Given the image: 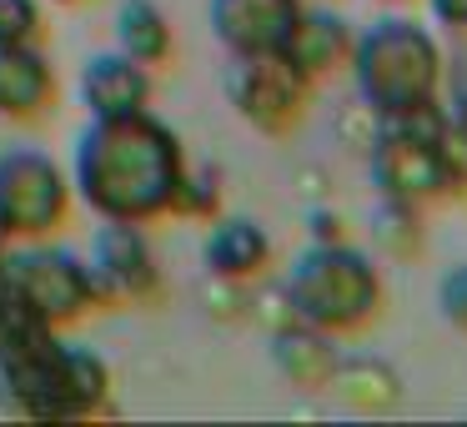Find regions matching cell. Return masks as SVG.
Returning <instances> with one entry per match:
<instances>
[{"label": "cell", "instance_id": "6da1fadb", "mask_svg": "<svg viewBox=\"0 0 467 427\" xmlns=\"http://www.w3.org/2000/svg\"><path fill=\"white\" fill-rule=\"evenodd\" d=\"M76 192L101 222H156L176 212V196L186 182V156L171 126H161L151 111L106 116L91 121L76 141Z\"/></svg>", "mask_w": 467, "mask_h": 427}, {"label": "cell", "instance_id": "7a4b0ae2", "mask_svg": "<svg viewBox=\"0 0 467 427\" xmlns=\"http://www.w3.org/2000/svg\"><path fill=\"white\" fill-rule=\"evenodd\" d=\"M352 81L357 96L367 101L372 116L412 111V106L437 101L442 91V46L432 41V31L402 16H387L372 31L352 36Z\"/></svg>", "mask_w": 467, "mask_h": 427}, {"label": "cell", "instance_id": "3957f363", "mask_svg": "<svg viewBox=\"0 0 467 427\" xmlns=\"http://www.w3.org/2000/svg\"><path fill=\"white\" fill-rule=\"evenodd\" d=\"M286 302L292 317L327 337L362 332L377 312H382V276H377L372 256L357 252L347 242H312L292 262L286 276Z\"/></svg>", "mask_w": 467, "mask_h": 427}, {"label": "cell", "instance_id": "277c9868", "mask_svg": "<svg viewBox=\"0 0 467 427\" xmlns=\"http://www.w3.org/2000/svg\"><path fill=\"white\" fill-rule=\"evenodd\" d=\"M0 282H5V292H11L26 312H36L51 327H66L81 312L101 307L91 266L76 252H61V246H41V242L11 246L5 242V252H0Z\"/></svg>", "mask_w": 467, "mask_h": 427}, {"label": "cell", "instance_id": "5b68a950", "mask_svg": "<svg viewBox=\"0 0 467 427\" xmlns=\"http://www.w3.org/2000/svg\"><path fill=\"white\" fill-rule=\"evenodd\" d=\"M71 212V182L46 151L11 146L0 151V236L41 242Z\"/></svg>", "mask_w": 467, "mask_h": 427}, {"label": "cell", "instance_id": "8992f818", "mask_svg": "<svg viewBox=\"0 0 467 427\" xmlns=\"http://www.w3.org/2000/svg\"><path fill=\"white\" fill-rule=\"evenodd\" d=\"M226 96H232L236 116L262 136H292L312 101V81L296 76L276 56H232L226 71Z\"/></svg>", "mask_w": 467, "mask_h": 427}, {"label": "cell", "instance_id": "52a82bcc", "mask_svg": "<svg viewBox=\"0 0 467 427\" xmlns=\"http://www.w3.org/2000/svg\"><path fill=\"white\" fill-rule=\"evenodd\" d=\"M91 282L101 302H141L156 292V256L136 222H106L91 242Z\"/></svg>", "mask_w": 467, "mask_h": 427}, {"label": "cell", "instance_id": "ba28073f", "mask_svg": "<svg viewBox=\"0 0 467 427\" xmlns=\"http://www.w3.org/2000/svg\"><path fill=\"white\" fill-rule=\"evenodd\" d=\"M302 0H206L216 41L232 56H276L292 36Z\"/></svg>", "mask_w": 467, "mask_h": 427}, {"label": "cell", "instance_id": "9c48e42d", "mask_svg": "<svg viewBox=\"0 0 467 427\" xmlns=\"http://www.w3.org/2000/svg\"><path fill=\"white\" fill-rule=\"evenodd\" d=\"M81 101L91 121L131 116L151 106V66L131 61L126 51H101L81 66Z\"/></svg>", "mask_w": 467, "mask_h": 427}, {"label": "cell", "instance_id": "30bf717a", "mask_svg": "<svg viewBox=\"0 0 467 427\" xmlns=\"http://www.w3.org/2000/svg\"><path fill=\"white\" fill-rule=\"evenodd\" d=\"M347 51H352V31H347L342 16H337V11H317V5H302L296 21H292L286 46L276 51V61H286L296 76L317 81V76H327L332 66H342Z\"/></svg>", "mask_w": 467, "mask_h": 427}, {"label": "cell", "instance_id": "8fae6325", "mask_svg": "<svg viewBox=\"0 0 467 427\" xmlns=\"http://www.w3.org/2000/svg\"><path fill=\"white\" fill-rule=\"evenodd\" d=\"M56 101V71L41 46H0V116L31 121Z\"/></svg>", "mask_w": 467, "mask_h": 427}, {"label": "cell", "instance_id": "7c38bea8", "mask_svg": "<svg viewBox=\"0 0 467 427\" xmlns=\"http://www.w3.org/2000/svg\"><path fill=\"white\" fill-rule=\"evenodd\" d=\"M206 266L222 282H256L272 266V236L262 232V222L252 216H222L206 236Z\"/></svg>", "mask_w": 467, "mask_h": 427}, {"label": "cell", "instance_id": "4fadbf2b", "mask_svg": "<svg viewBox=\"0 0 467 427\" xmlns=\"http://www.w3.org/2000/svg\"><path fill=\"white\" fill-rule=\"evenodd\" d=\"M272 362H276V372L296 387H327V377H332V367H337V352H332V337L327 332H317V327H306L292 317V322L272 337Z\"/></svg>", "mask_w": 467, "mask_h": 427}, {"label": "cell", "instance_id": "5bb4252c", "mask_svg": "<svg viewBox=\"0 0 467 427\" xmlns=\"http://www.w3.org/2000/svg\"><path fill=\"white\" fill-rule=\"evenodd\" d=\"M106 397H111V367H106V357H96L91 347H66V352H61V402H66V422L101 412Z\"/></svg>", "mask_w": 467, "mask_h": 427}, {"label": "cell", "instance_id": "9a60e30c", "mask_svg": "<svg viewBox=\"0 0 467 427\" xmlns=\"http://www.w3.org/2000/svg\"><path fill=\"white\" fill-rule=\"evenodd\" d=\"M116 51H126L141 66H161L171 56V26L156 0H121L116 11Z\"/></svg>", "mask_w": 467, "mask_h": 427}, {"label": "cell", "instance_id": "2e32d148", "mask_svg": "<svg viewBox=\"0 0 467 427\" xmlns=\"http://www.w3.org/2000/svg\"><path fill=\"white\" fill-rule=\"evenodd\" d=\"M327 387H337V392H342L357 412H387V407H397V397H402L397 372L387 362H377V357H352V362H337L332 377H327Z\"/></svg>", "mask_w": 467, "mask_h": 427}, {"label": "cell", "instance_id": "e0dca14e", "mask_svg": "<svg viewBox=\"0 0 467 427\" xmlns=\"http://www.w3.org/2000/svg\"><path fill=\"white\" fill-rule=\"evenodd\" d=\"M41 41V5L36 0H0V46Z\"/></svg>", "mask_w": 467, "mask_h": 427}, {"label": "cell", "instance_id": "ac0fdd59", "mask_svg": "<svg viewBox=\"0 0 467 427\" xmlns=\"http://www.w3.org/2000/svg\"><path fill=\"white\" fill-rule=\"evenodd\" d=\"M437 307H442L447 322L467 332V262L447 266V272L437 276Z\"/></svg>", "mask_w": 467, "mask_h": 427}, {"label": "cell", "instance_id": "d6986e66", "mask_svg": "<svg viewBox=\"0 0 467 427\" xmlns=\"http://www.w3.org/2000/svg\"><path fill=\"white\" fill-rule=\"evenodd\" d=\"M216 212V182L212 176H192L186 172L182 196H176V216H212Z\"/></svg>", "mask_w": 467, "mask_h": 427}, {"label": "cell", "instance_id": "ffe728a7", "mask_svg": "<svg viewBox=\"0 0 467 427\" xmlns=\"http://www.w3.org/2000/svg\"><path fill=\"white\" fill-rule=\"evenodd\" d=\"M427 11L452 31H467V0H427Z\"/></svg>", "mask_w": 467, "mask_h": 427}, {"label": "cell", "instance_id": "44dd1931", "mask_svg": "<svg viewBox=\"0 0 467 427\" xmlns=\"http://www.w3.org/2000/svg\"><path fill=\"white\" fill-rule=\"evenodd\" d=\"M56 5H71V0H56Z\"/></svg>", "mask_w": 467, "mask_h": 427}, {"label": "cell", "instance_id": "7402d4cb", "mask_svg": "<svg viewBox=\"0 0 467 427\" xmlns=\"http://www.w3.org/2000/svg\"><path fill=\"white\" fill-rule=\"evenodd\" d=\"M0 252H5V236H0Z\"/></svg>", "mask_w": 467, "mask_h": 427}, {"label": "cell", "instance_id": "603a6c76", "mask_svg": "<svg viewBox=\"0 0 467 427\" xmlns=\"http://www.w3.org/2000/svg\"><path fill=\"white\" fill-rule=\"evenodd\" d=\"M387 5H397V0H387Z\"/></svg>", "mask_w": 467, "mask_h": 427}]
</instances>
